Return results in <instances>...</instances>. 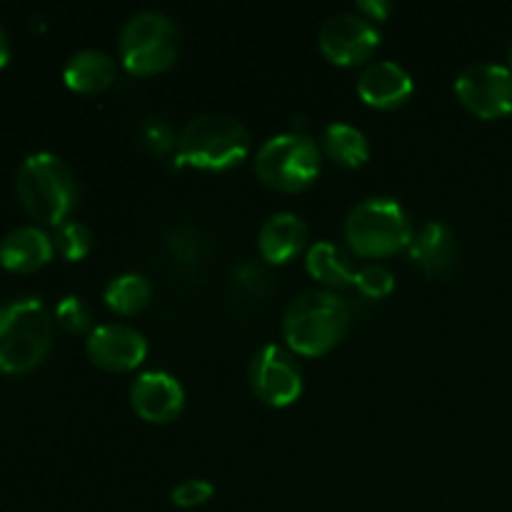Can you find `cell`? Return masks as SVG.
Returning <instances> with one entry per match:
<instances>
[{
  "label": "cell",
  "mask_w": 512,
  "mask_h": 512,
  "mask_svg": "<svg viewBox=\"0 0 512 512\" xmlns=\"http://www.w3.org/2000/svg\"><path fill=\"white\" fill-rule=\"evenodd\" d=\"M350 328V310L333 290H308L288 305L283 338L290 353L318 358L333 350Z\"/></svg>",
  "instance_id": "obj_1"
},
{
  "label": "cell",
  "mask_w": 512,
  "mask_h": 512,
  "mask_svg": "<svg viewBox=\"0 0 512 512\" xmlns=\"http://www.w3.org/2000/svg\"><path fill=\"white\" fill-rule=\"evenodd\" d=\"M255 173L268 188L300 193L320 175V148L305 133L273 135L255 155Z\"/></svg>",
  "instance_id": "obj_7"
},
{
  "label": "cell",
  "mask_w": 512,
  "mask_h": 512,
  "mask_svg": "<svg viewBox=\"0 0 512 512\" xmlns=\"http://www.w3.org/2000/svg\"><path fill=\"white\" fill-rule=\"evenodd\" d=\"M248 378L253 393L273 408H288L303 393V370L283 345H260L250 358Z\"/></svg>",
  "instance_id": "obj_8"
},
{
  "label": "cell",
  "mask_w": 512,
  "mask_h": 512,
  "mask_svg": "<svg viewBox=\"0 0 512 512\" xmlns=\"http://www.w3.org/2000/svg\"><path fill=\"white\" fill-rule=\"evenodd\" d=\"M150 298H153V288H150L148 278L138 273L118 275L105 288V303L118 315L140 313L150 303Z\"/></svg>",
  "instance_id": "obj_20"
},
{
  "label": "cell",
  "mask_w": 512,
  "mask_h": 512,
  "mask_svg": "<svg viewBox=\"0 0 512 512\" xmlns=\"http://www.w3.org/2000/svg\"><path fill=\"white\" fill-rule=\"evenodd\" d=\"M233 278H235V285H238L243 293H250V295H263L265 290V283H268V278H265L263 268H258L255 263H240L233 268Z\"/></svg>",
  "instance_id": "obj_27"
},
{
  "label": "cell",
  "mask_w": 512,
  "mask_h": 512,
  "mask_svg": "<svg viewBox=\"0 0 512 512\" xmlns=\"http://www.w3.org/2000/svg\"><path fill=\"white\" fill-rule=\"evenodd\" d=\"M140 138H143L140 143L145 145V150L153 155H165L173 145H178L173 125L163 118H150L148 123L140 128Z\"/></svg>",
  "instance_id": "obj_24"
},
{
  "label": "cell",
  "mask_w": 512,
  "mask_h": 512,
  "mask_svg": "<svg viewBox=\"0 0 512 512\" xmlns=\"http://www.w3.org/2000/svg\"><path fill=\"white\" fill-rule=\"evenodd\" d=\"M130 403L145 423L163 425L183 413L185 390L173 375L163 370H150V373L138 375L130 385Z\"/></svg>",
  "instance_id": "obj_12"
},
{
  "label": "cell",
  "mask_w": 512,
  "mask_h": 512,
  "mask_svg": "<svg viewBox=\"0 0 512 512\" xmlns=\"http://www.w3.org/2000/svg\"><path fill=\"white\" fill-rule=\"evenodd\" d=\"M55 320H58V325L63 330L78 335V333H85V330L90 328V323H93V315H90L88 303H85L83 298L68 295V298L60 300L58 308H55Z\"/></svg>",
  "instance_id": "obj_23"
},
{
  "label": "cell",
  "mask_w": 512,
  "mask_h": 512,
  "mask_svg": "<svg viewBox=\"0 0 512 512\" xmlns=\"http://www.w3.org/2000/svg\"><path fill=\"white\" fill-rule=\"evenodd\" d=\"M53 345V315L38 298L0 308V373L23 375L38 368Z\"/></svg>",
  "instance_id": "obj_3"
},
{
  "label": "cell",
  "mask_w": 512,
  "mask_h": 512,
  "mask_svg": "<svg viewBox=\"0 0 512 512\" xmlns=\"http://www.w3.org/2000/svg\"><path fill=\"white\" fill-rule=\"evenodd\" d=\"M318 45L330 63L358 65L378 50L380 30L360 13L333 15L320 28Z\"/></svg>",
  "instance_id": "obj_10"
},
{
  "label": "cell",
  "mask_w": 512,
  "mask_h": 512,
  "mask_svg": "<svg viewBox=\"0 0 512 512\" xmlns=\"http://www.w3.org/2000/svg\"><path fill=\"white\" fill-rule=\"evenodd\" d=\"M305 268L318 283L328 285V288H348L355 280V270L348 255L328 240H318L315 245H310Z\"/></svg>",
  "instance_id": "obj_18"
},
{
  "label": "cell",
  "mask_w": 512,
  "mask_h": 512,
  "mask_svg": "<svg viewBox=\"0 0 512 512\" xmlns=\"http://www.w3.org/2000/svg\"><path fill=\"white\" fill-rule=\"evenodd\" d=\"M85 353L98 368L113 370V373H128V370H135L145 360L148 340L130 325H98V328L90 330Z\"/></svg>",
  "instance_id": "obj_11"
},
{
  "label": "cell",
  "mask_w": 512,
  "mask_h": 512,
  "mask_svg": "<svg viewBox=\"0 0 512 512\" xmlns=\"http://www.w3.org/2000/svg\"><path fill=\"white\" fill-rule=\"evenodd\" d=\"M248 153L250 133L230 115H198L178 135V158L200 170H230L243 163Z\"/></svg>",
  "instance_id": "obj_4"
},
{
  "label": "cell",
  "mask_w": 512,
  "mask_h": 512,
  "mask_svg": "<svg viewBox=\"0 0 512 512\" xmlns=\"http://www.w3.org/2000/svg\"><path fill=\"white\" fill-rule=\"evenodd\" d=\"M55 245L40 228H15L0 240V265L10 273H35L53 260Z\"/></svg>",
  "instance_id": "obj_16"
},
{
  "label": "cell",
  "mask_w": 512,
  "mask_h": 512,
  "mask_svg": "<svg viewBox=\"0 0 512 512\" xmlns=\"http://www.w3.org/2000/svg\"><path fill=\"white\" fill-rule=\"evenodd\" d=\"M118 78V63L108 53L95 48L78 50L65 63L63 80L70 90L83 95H95L108 90Z\"/></svg>",
  "instance_id": "obj_17"
},
{
  "label": "cell",
  "mask_w": 512,
  "mask_h": 512,
  "mask_svg": "<svg viewBox=\"0 0 512 512\" xmlns=\"http://www.w3.org/2000/svg\"><path fill=\"white\" fill-rule=\"evenodd\" d=\"M358 95L378 110L400 108L413 95V75L393 60L368 65L358 78Z\"/></svg>",
  "instance_id": "obj_13"
},
{
  "label": "cell",
  "mask_w": 512,
  "mask_h": 512,
  "mask_svg": "<svg viewBox=\"0 0 512 512\" xmlns=\"http://www.w3.org/2000/svg\"><path fill=\"white\" fill-rule=\"evenodd\" d=\"M53 245L65 260L75 263V260H83L90 253V248H93V233H90L88 225L78 223V220H68L60 228H55Z\"/></svg>",
  "instance_id": "obj_21"
},
{
  "label": "cell",
  "mask_w": 512,
  "mask_h": 512,
  "mask_svg": "<svg viewBox=\"0 0 512 512\" xmlns=\"http://www.w3.org/2000/svg\"><path fill=\"white\" fill-rule=\"evenodd\" d=\"M455 93L478 118H505L512 113V70L498 63L470 65L455 80Z\"/></svg>",
  "instance_id": "obj_9"
},
{
  "label": "cell",
  "mask_w": 512,
  "mask_h": 512,
  "mask_svg": "<svg viewBox=\"0 0 512 512\" xmlns=\"http://www.w3.org/2000/svg\"><path fill=\"white\" fill-rule=\"evenodd\" d=\"M415 230L398 200L368 198L345 218V240L360 258H388L410 245Z\"/></svg>",
  "instance_id": "obj_5"
},
{
  "label": "cell",
  "mask_w": 512,
  "mask_h": 512,
  "mask_svg": "<svg viewBox=\"0 0 512 512\" xmlns=\"http://www.w3.org/2000/svg\"><path fill=\"white\" fill-rule=\"evenodd\" d=\"M168 248L183 263H195L198 258H203V240L188 225H180L168 235Z\"/></svg>",
  "instance_id": "obj_26"
},
{
  "label": "cell",
  "mask_w": 512,
  "mask_h": 512,
  "mask_svg": "<svg viewBox=\"0 0 512 512\" xmlns=\"http://www.w3.org/2000/svg\"><path fill=\"white\" fill-rule=\"evenodd\" d=\"M10 60V45H8V35H5L3 25H0V70L8 65Z\"/></svg>",
  "instance_id": "obj_29"
},
{
  "label": "cell",
  "mask_w": 512,
  "mask_h": 512,
  "mask_svg": "<svg viewBox=\"0 0 512 512\" xmlns=\"http://www.w3.org/2000/svg\"><path fill=\"white\" fill-rule=\"evenodd\" d=\"M508 60H510V65H508V68L512 70V45H510V50H508Z\"/></svg>",
  "instance_id": "obj_30"
},
{
  "label": "cell",
  "mask_w": 512,
  "mask_h": 512,
  "mask_svg": "<svg viewBox=\"0 0 512 512\" xmlns=\"http://www.w3.org/2000/svg\"><path fill=\"white\" fill-rule=\"evenodd\" d=\"M15 190L25 213L53 228L68 223L70 213L78 205V183L73 170L53 153L28 155L15 175Z\"/></svg>",
  "instance_id": "obj_2"
},
{
  "label": "cell",
  "mask_w": 512,
  "mask_h": 512,
  "mask_svg": "<svg viewBox=\"0 0 512 512\" xmlns=\"http://www.w3.org/2000/svg\"><path fill=\"white\" fill-rule=\"evenodd\" d=\"M353 283L358 285L360 293L368 295V298H385V295L393 293L395 288L393 273L380 263H368L360 270H355Z\"/></svg>",
  "instance_id": "obj_22"
},
{
  "label": "cell",
  "mask_w": 512,
  "mask_h": 512,
  "mask_svg": "<svg viewBox=\"0 0 512 512\" xmlns=\"http://www.w3.org/2000/svg\"><path fill=\"white\" fill-rule=\"evenodd\" d=\"M323 150L333 163L343 168H360L370 158V143L365 133L348 123H333L325 128Z\"/></svg>",
  "instance_id": "obj_19"
},
{
  "label": "cell",
  "mask_w": 512,
  "mask_h": 512,
  "mask_svg": "<svg viewBox=\"0 0 512 512\" xmlns=\"http://www.w3.org/2000/svg\"><path fill=\"white\" fill-rule=\"evenodd\" d=\"M390 10H393V5H390L388 0H363V3H358V13L363 15V18H368L370 23L385 20L390 15Z\"/></svg>",
  "instance_id": "obj_28"
},
{
  "label": "cell",
  "mask_w": 512,
  "mask_h": 512,
  "mask_svg": "<svg viewBox=\"0 0 512 512\" xmlns=\"http://www.w3.org/2000/svg\"><path fill=\"white\" fill-rule=\"evenodd\" d=\"M408 253L410 260L425 275H430V278H443L455 265L458 243H455V235L448 225L438 223V220H430V223H425L413 235V240L408 245Z\"/></svg>",
  "instance_id": "obj_14"
},
{
  "label": "cell",
  "mask_w": 512,
  "mask_h": 512,
  "mask_svg": "<svg viewBox=\"0 0 512 512\" xmlns=\"http://www.w3.org/2000/svg\"><path fill=\"white\" fill-rule=\"evenodd\" d=\"M215 488L213 483H208V480L203 478H188L183 480V483H178L173 488V493H170V500H173L178 508H198V505H205L210 498H213Z\"/></svg>",
  "instance_id": "obj_25"
},
{
  "label": "cell",
  "mask_w": 512,
  "mask_h": 512,
  "mask_svg": "<svg viewBox=\"0 0 512 512\" xmlns=\"http://www.w3.org/2000/svg\"><path fill=\"white\" fill-rule=\"evenodd\" d=\"M308 245V228L295 213H275L263 223L258 233V248L263 260L285 265L298 258Z\"/></svg>",
  "instance_id": "obj_15"
},
{
  "label": "cell",
  "mask_w": 512,
  "mask_h": 512,
  "mask_svg": "<svg viewBox=\"0 0 512 512\" xmlns=\"http://www.w3.org/2000/svg\"><path fill=\"white\" fill-rule=\"evenodd\" d=\"M120 60L133 75H158L178 60L180 30L158 10H140L120 30Z\"/></svg>",
  "instance_id": "obj_6"
}]
</instances>
